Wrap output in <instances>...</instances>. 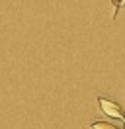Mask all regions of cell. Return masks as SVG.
<instances>
[{
	"label": "cell",
	"mask_w": 125,
	"mask_h": 129,
	"mask_svg": "<svg viewBox=\"0 0 125 129\" xmlns=\"http://www.w3.org/2000/svg\"><path fill=\"white\" fill-rule=\"evenodd\" d=\"M90 129H121L115 123H109V121H94L90 123Z\"/></svg>",
	"instance_id": "7a4b0ae2"
},
{
	"label": "cell",
	"mask_w": 125,
	"mask_h": 129,
	"mask_svg": "<svg viewBox=\"0 0 125 129\" xmlns=\"http://www.w3.org/2000/svg\"><path fill=\"white\" fill-rule=\"evenodd\" d=\"M98 104H100L102 112L106 113V115L113 117V119H125L123 108L117 104L115 100H109V98H98Z\"/></svg>",
	"instance_id": "6da1fadb"
}]
</instances>
